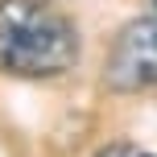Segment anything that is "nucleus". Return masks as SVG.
<instances>
[{
    "mask_svg": "<svg viewBox=\"0 0 157 157\" xmlns=\"http://www.w3.org/2000/svg\"><path fill=\"white\" fill-rule=\"evenodd\" d=\"M78 62V29L46 0H0V75L58 78Z\"/></svg>",
    "mask_w": 157,
    "mask_h": 157,
    "instance_id": "1",
    "label": "nucleus"
},
{
    "mask_svg": "<svg viewBox=\"0 0 157 157\" xmlns=\"http://www.w3.org/2000/svg\"><path fill=\"white\" fill-rule=\"evenodd\" d=\"M103 87L116 95L157 91V13L136 17L116 33L103 58Z\"/></svg>",
    "mask_w": 157,
    "mask_h": 157,
    "instance_id": "2",
    "label": "nucleus"
},
{
    "mask_svg": "<svg viewBox=\"0 0 157 157\" xmlns=\"http://www.w3.org/2000/svg\"><path fill=\"white\" fill-rule=\"evenodd\" d=\"M95 157H136V149L128 141H116V145H108V149H99Z\"/></svg>",
    "mask_w": 157,
    "mask_h": 157,
    "instance_id": "3",
    "label": "nucleus"
},
{
    "mask_svg": "<svg viewBox=\"0 0 157 157\" xmlns=\"http://www.w3.org/2000/svg\"><path fill=\"white\" fill-rule=\"evenodd\" d=\"M153 4H157V0H153Z\"/></svg>",
    "mask_w": 157,
    "mask_h": 157,
    "instance_id": "4",
    "label": "nucleus"
}]
</instances>
